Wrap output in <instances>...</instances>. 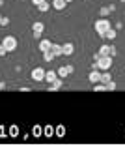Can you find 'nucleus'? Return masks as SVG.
<instances>
[{
    "label": "nucleus",
    "instance_id": "nucleus-6",
    "mask_svg": "<svg viewBox=\"0 0 125 146\" xmlns=\"http://www.w3.org/2000/svg\"><path fill=\"white\" fill-rule=\"evenodd\" d=\"M88 81L91 82V84H95V82H101V69L93 68L90 71V75H88Z\"/></svg>",
    "mask_w": 125,
    "mask_h": 146
},
{
    "label": "nucleus",
    "instance_id": "nucleus-22",
    "mask_svg": "<svg viewBox=\"0 0 125 146\" xmlns=\"http://www.w3.org/2000/svg\"><path fill=\"white\" fill-rule=\"evenodd\" d=\"M32 135H34V137H41V135H43V131H41V125H34V129H32Z\"/></svg>",
    "mask_w": 125,
    "mask_h": 146
},
{
    "label": "nucleus",
    "instance_id": "nucleus-18",
    "mask_svg": "<svg viewBox=\"0 0 125 146\" xmlns=\"http://www.w3.org/2000/svg\"><path fill=\"white\" fill-rule=\"evenodd\" d=\"M54 135L62 139V137L65 135V127H64V125H56V129H54Z\"/></svg>",
    "mask_w": 125,
    "mask_h": 146
},
{
    "label": "nucleus",
    "instance_id": "nucleus-2",
    "mask_svg": "<svg viewBox=\"0 0 125 146\" xmlns=\"http://www.w3.org/2000/svg\"><path fill=\"white\" fill-rule=\"evenodd\" d=\"M95 64H97V69H101V71H108V69L112 68V56H110V54L99 56V60H95Z\"/></svg>",
    "mask_w": 125,
    "mask_h": 146
},
{
    "label": "nucleus",
    "instance_id": "nucleus-16",
    "mask_svg": "<svg viewBox=\"0 0 125 146\" xmlns=\"http://www.w3.org/2000/svg\"><path fill=\"white\" fill-rule=\"evenodd\" d=\"M110 81H112L110 69H108V71H103V73H101V82H103V84H107V82H110Z\"/></svg>",
    "mask_w": 125,
    "mask_h": 146
},
{
    "label": "nucleus",
    "instance_id": "nucleus-10",
    "mask_svg": "<svg viewBox=\"0 0 125 146\" xmlns=\"http://www.w3.org/2000/svg\"><path fill=\"white\" fill-rule=\"evenodd\" d=\"M52 47V41H49V39H39V51L45 52V51H51Z\"/></svg>",
    "mask_w": 125,
    "mask_h": 146
},
{
    "label": "nucleus",
    "instance_id": "nucleus-4",
    "mask_svg": "<svg viewBox=\"0 0 125 146\" xmlns=\"http://www.w3.org/2000/svg\"><path fill=\"white\" fill-rule=\"evenodd\" d=\"M30 77H32V81H34V82L45 81V69L43 68H34V69H32V73H30Z\"/></svg>",
    "mask_w": 125,
    "mask_h": 146
},
{
    "label": "nucleus",
    "instance_id": "nucleus-29",
    "mask_svg": "<svg viewBox=\"0 0 125 146\" xmlns=\"http://www.w3.org/2000/svg\"><path fill=\"white\" fill-rule=\"evenodd\" d=\"M41 2H43V0H32V4H34V6H38V4H41Z\"/></svg>",
    "mask_w": 125,
    "mask_h": 146
},
{
    "label": "nucleus",
    "instance_id": "nucleus-20",
    "mask_svg": "<svg viewBox=\"0 0 125 146\" xmlns=\"http://www.w3.org/2000/svg\"><path fill=\"white\" fill-rule=\"evenodd\" d=\"M43 135H45V137H52V135H54V127H52V125H45Z\"/></svg>",
    "mask_w": 125,
    "mask_h": 146
},
{
    "label": "nucleus",
    "instance_id": "nucleus-33",
    "mask_svg": "<svg viewBox=\"0 0 125 146\" xmlns=\"http://www.w3.org/2000/svg\"><path fill=\"white\" fill-rule=\"evenodd\" d=\"M121 2H125V0H121Z\"/></svg>",
    "mask_w": 125,
    "mask_h": 146
},
{
    "label": "nucleus",
    "instance_id": "nucleus-27",
    "mask_svg": "<svg viewBox=\"0 0 125 146\" xmlns=\"http://www.w3.org/2000/svg\"><path fill=\"white\" fill-rule=\"evenodd\" d=\"M9 25V17H2V21H0V26H8Z\"/></svg>",
    "mask_w": 125,
    "mask_h": 146
},
{
    "label": "nucleus",
    "instance_id": "nucleus-31",
    "mask_svg": "<svg viewBox=\"0 0 125 146\" xmlns=\"http://www.w3.org/2000/svg\"><path fill=\"white\" fill-rule=\"evenodd\" d=\"M65 2H67V4H69V2H73V0H65Z\"/></svg>",
    "mask_w": 125,
    "mask_h": 146
},
{
    "label": "nucleus",
    "instance_id": "nucleus-17",
    "mask_svg": "<svg viewBox=\"0 0 125 146\" xmlns=\"http://www.w3.org/2000/svg\"><path fill=\"white\" fill-rule=\"evenodd\" d=\"M114 11V6L112 4H110V6H105V8H101V17H107V15H110V13H112Z\"/></svg>",
    "mask_w": 125,
    "mask_h": 146
},
{
    "label": "nucleus",
    "instance_id": "nucleus-21",
    "mask_svg": "<svg viewBox=\"0 0 125 146\" xmlns=\"http://www.w3.org/2000/svg\"><path fill=\"white\" fill-rule=\"evenodd\" d=\"M93 90L95 92H105V90H107V84H103V82H95V84H93Z\"/></svg>",
    "mask_w": 125,
    "mask_h": 146
},
{
    "label": "nucleus",
    "instance_id": "nucleus-26",
    "mask_svg": "<svg viewBox=\"0 0 125 146\" xmlns=\"http://www.w3.org/2000/svg\"><path fill=\"white\" fill-rule=\"evenodd\" d=\"M108 54L112 56V58H114V56L118 54V51H116V47H114V45H110V49H108Z\"/></svg>",
    "mask_w": 125,
    "mask_h": 146
},
{
    "label": "nucleus",
    "instance_id": "nucleus-14",
    "mask_svg": "<svg viewBox=\"0 0 125 146\" xmlns=\"http://www.w3.org/2000/svg\"><path fill=\"white\" fill-rule=\"evenodd\" d=\"M116 36H118V30H116V28H108L107 34H105V39H108V41H114V39H116Z\"/></svg>",
    "mask_w": 125,
    "mask_h": 146
},
{
    "label": "nucleus",
    "instance_id": "nucleus-7",
    "mask_svg": "<svg viewBox=\"0 0 125 146\" xmlns=\"http://www.w3.org/2000/svg\"><path fill=\"white\" fill-rule=\"evenodd\" d=\"M58 77H62V79H65L67 77V75H71V73H73V66H60V68H58Z\"/></svg>",
    "mask_w": 125,
    "mask_h": 146
},
{
    "label": "nucleus",
    "instance_id": "nucleus-5",
    "mask_svg": "<svg viewBox=\"0 0 125 146\" xmlns=\"http://www.w3.org/2000/svg\"><path fill=\"white\" fill-rule=\"evenodd\" d=\"M32 32H34V38H41V34L45 32V25L41 21H36L34 25H32Z\"/></svg>",
    "mask_w": 125,
    "mask_h": 146
},
{
    "label": "nucleus",
    "instance_id": "nucleus-1",
    "mask_svg": "<svg viewBox=\"0 0 125 146\" xmlns=\"http://www.w3.org/2000/svg\"><path fill=\"white\" fill-rule=\"evenodd\" d=\"M93 28H95V32H97L101 38H105L107 30H108V28H112V25H110V21H108V19L101 17V19H97V21L93 23Z\"/></svg>",
    "mask_w": 125,
    "mask_h": 146
},
{
    "label": "nucleus",
    "instance_id": "nucleus-3",
    "mask_svg": "<svg viewBox=\"0 0 125 146\" xmlns=\"http://www.w3.org/2000/svg\"><path fill=\"white\" fill-rule=\"evenodd\" d=\"M2 45H4V49L8 52H11V51H15V49H17V38H15V36H6L4 39H2Z\"/></svg>",
    "mask_w": 125,
    "mask_h": 146
},
{
    "label": "nucleus",
    "instance_id": "nucleus-23",
    "mask_svg": "<svg viewBox=\"0 0 125 146\" xmlns=\"http://www.w3.org/2000/svg\"><path fill=\"white\" fill-rule=\"evenodd\" d=\"M19 135V127L17 125H9V137H17Z\"/></svg>",
    "mask_w": 125,
    "mask_h": 146
},
{
    "label": "nucleus",
    "instance_id": "nucleus-12",
    "mask_svg": "<svg viewBox=\"0 0 125 146\" xmlns=\"http://www.w3.org/2000/svg\"><path fill=\"white\" fill-rule=\"evenodd\" d=\"M51 51H52L54 56H64V49H62V45H58V43H52Z\"/></svg>",
    "mask_w": 125,
    "mask_h": 146
},
{
    "label": "nucleus",
    "instance_id": "nucleus-13",
    "mask_svg": "<svg viewBox=\"0 0 125 146\" xmlns=\"http://www.w3.org/2000/svg\"><path fill=\"white\" fill-rule=\"evenodd\" d=\"M56 79H58V73L56 71H52V69L45 71V81H47V82H52V81H56Z\"/></svg>",
    "mask_w": 125,
    "mask_h": 146
},
{
    "label": "nucleus",
    "instance_id": "nucleus-19",
    "mask_svg": "<svg viewBox=\"0 0 125 146\" xmlns=\"http://www.w3.org/2000/svg\"><path fill=\"white\" fill-rule=\"evenodd\" d=\"M54 58H56V56L52 54V51H45V52H43V60H45V62H52Z\"/></svg>",
    "mask_w": 125,
    "mask_h": 146
},
{
    "label": "nucleus",
    "instance_id": "nucleus-34",
    "mask_svg": "<svg viewBox=\"0 0 125 146\" xmlns=\"http://www.w3.org/2000/svg\"><path fill=\"white\" fill-rule=\"evenodd\" d=\"M21 2H22V0H21Z\"/></svg>",
    "mask_w": 125,
    "mask_h": 146
},
{
    "label": "nucleus",
    "instance_id": "nucleus-11",
    "mask_svg": "<svg viewBox=\"0 0 125 146\" xmlns=\"http://www.w3.org/2000/svg\"><path fill=\"white\" fill-rule=\"evenodd\" d=\"M62 49H64V56H71L75 52V45H73V43H64Z\"/></svg>",
    "mask_w": 125,
    "mask_h": 146
},
{
    "label": "nucleus",
    "instance_id": "nucleus-32",
    "mask_svg": "<svg viewBox=\"0 0 125 146\" xmlns=\"http://www.w3.org/2000/svg\"><path fill=\"white\" fill-rule=\"evenodd\" d=\"M0 21H2V15H0Z\"/></svg>",
    "mask_w": 125,
    "mask_h": 146
},
{
    "label": "nucleus",
    "instance_id": "nucleus-8",
    "mask_svg": "<svg viewBox=\"0 0 125 146\" xmlns=\"http://www.w3.org/2000/svg\"><path fill=\"white\" fill-rule=\"evenodd\" d=\"M51 4H52V8L58 9V11H62V9L67 8V2H65V0H51Z\"/></svg>",
    "mask_w": 125,
    "mask_h": 146
},
{
    "label": "nucleus",
    "instance_id": "nucleus-24",
    "mask_svg": "<svg viewBox=\"0 0 125 146\" xmlns=\"http://www.w3.org/2000/svg\"><path fill=\"white\" fill-rule=\"evenodd\" d=\"M108 49H110L108 45H101V47H99V51H97V52H99L101 56H107V54H108Z\"/></svg>",
    "mask_w": 125,
    "mask_h": 146
},
{
    "label": "nucleus",
    "instance_id": "nucleus-15",
    "mask_svg": "<svg viewBox=\"0 0 125 146\" xmlns=\"http://www.w3.org/2000/svg\"><path fill=\"white\" fill-rule=\"evenodd\" d=\"M49 8H52V4L51 2H49V0H43V2H41V4H38V9L39 11H49Z\"/></svg>",
    "mask_w": 125,
    "mask_h": 146
},
{
    "label": "nucleus",
    "instance_id": "nucleus-25",
    "mask_svg": "<svg viewBox=\"0 0 125 146\" xmlns=\"http://www.w3.org/2000/svg\"><path fill=\"white\" fill-rule=\"evenodd\" d=\"M118 88V84L114 81H110V82H107V90H116Z\"/></svg>",
    "mask_w": 125,
    "mask_h": 146
},
{
    "label": "nucleus",
    "instance_id": "nucleus-9",
    "mask_svg": "<svg viewBox=\"0 0 125 146\" xmlns=\"http://www.w3.org/2000/svg\"><path fill=\"white\" fill-rule=\"evenodd\" d=\"M62 86H64V79H62V77H58L56 81H52V82H51V86H49V90H51V92H54V90H60Z\"/></svg>",
    "mask_w": 125,
    "mask_h": 146
},
{
    "label": "nucleus",
    "instance_id": "nucleus-30",
    "mask_svg": "<svg viewBox=\"0 0 125 146\" xmlns=\"http://www.w3.org/2000/svg\"><path fill=\"white\" fill-rule=\"evenodd\" d=\"M4 88H6V84H4V82H0V92L4 90Z\"/></svg>",
    "mask_w": 125,
    "mask_h": 146
},
{
    "label": "nucleus",
    "instance_id": "nucleus-28",
    "mask_svg": "<svg viewBox=\"0 0 125 146\" xmlns=\"http://www.w3.org/2000/svg\"><path fill=\"white\" fill-rule=\"evenodd\" d=\"M6 52H8V51H6V49H4V45H2V43H0V56H4Z\"/></svg>",
    "mask_w": 125,
    "mask_h": 146
}]
</instances>
